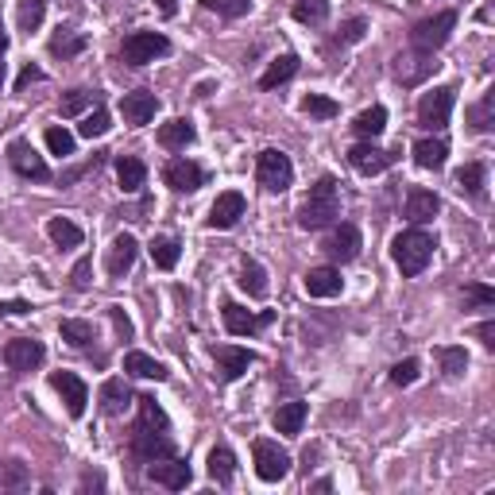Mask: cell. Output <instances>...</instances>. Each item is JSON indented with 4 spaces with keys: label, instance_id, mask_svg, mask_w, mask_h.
Segmentation results:
<instances>
[{
    "label": "cell",
    "instance_id": "obj_22",
    "mask_svg": "<svg viewBox=\"0 0 495 495\" xmlns=\"http://www.w3.org/2000/svg\"><path fill=\"white\" fill-rule=\"evenodd\" d=\"M325 252H329L337 264L356 260V256H360V229H356V224H341V229H333V236L325 240Z\"/></svg>",
    "mask_w": 495,
    "mask_h": 495
},
{
    "label": "cell",
    "instance_id": "obj_27",
    "mask_svg": "<svg viewBox=\"0 0 495 495\" xmlns=\"http://www.w3.org/2000/svg\"><path fill=\"white\" fill-rule=\"evenodd\" d=\"M124 371L136 376V379H155V384H163V379L171 376V371H166L159 360L148 356V353H128V356H124Z\"/></svg>",
    "mask_w": 495,
    "mask_h": 495
},
{
    "label": "cell",
    "instance_id": "obj_60",
    "mask_svg": "<svg viewBox=\"0 0 495 495\" xmlns=\"http://www.w3.org/2000/svg\"><path fill=\"white\" fill-rule=\"evenodd\" d=\"M0 85H4V62H0Z\"/></svg>",
    "mask_w": 495,
    "mask_h": 495
},
{
    "label": "cell",
    "instance_id": "obj_19",
    "mask_svg": "<svg viewBox=\"0 0 495 495\" xmlns=\"http://www.w3.org/2000/svg\"><path fill=\"white\" fill-rule=\"evenodd\" d=\"M240 217H244V194L224 190V194H217V201H213L206 224H209V229H232Z\"/></svg>",
    "mask_w": 495,
    "mask_h": 495
},
{
    "label": "cell",
    "instance_id": "obj_9",
    "mask_svg": "<svg viewBox=\"0 0 495 495\" xmlns=\"http://www.w3.org/2000/svg\"><path fill=\"white\" fill-rule=\"evenodd\" d=\"M8 163H12V171L20 178H31V183H47V178H51V166L43 163V155L31 148L28 140H12V143H8Z\"/></svg>",
    "mask_w": 495,
    "mask_h": 495
},
{
    "label": "cell",
    "instance_id": "obj_12",
    "mask_svg": "<svg viewBox=\"0 0 495 495\" xmlns=\"http://www.w3.org/2000/svg\"><path fill=\"white\" fill-rule=\"evenodd\" d=\"M395 163V155L391 151H384V148H376L371 140H364V143H356V148H348V166H353L356 174H384L387 166Z\"/></svg>",
    "mask_w": 495,
    "mask_h": 495
},
{
    "label": "cell",
    "instance_id": "obj_15",
    "mask_svg": "<svg viewBox=\"0 0 495 495\" xmlns=\"http://www.w3.org/2000/svg\"><path fill=\"white\" fill-rule=\"evenodd\" d=\"M221 318H224V329H229L232 337H252L256 329H264V325L272 321V310L252 313V310L236 306V302H224V306H221Z\"/></svg>",
    "mask_w": 495,
    "mask_h": 495
},
{
    "label": "cell",
    "instance_id": "obj_8",
    "mask_svg": "<svg viewBox=\"0 0 495 495\" xmlns=\"http://www.w3.org/2000/svg\"><path fill=\"white\" fill-rule=\"evenodd\" d=\"M252 457H256V476H260L264 483H279V480H287V472H290V457H287V449H279L275 442L260 437V442L252 445Z\"/></svg>",
    "mask_w": 495,
    "mask_h": 495
},
{
    "label": "cell",
    "instance_id": "obj_42",
    "mask_svg": "<svg viewBox=\"0 0 495 495\" xmlns=\"http://www.w3.org/2000/svg\"><path fill=\"white\" fill-rule=\"evenodd\" d=\"M298 109L306 112V117H313V120H333L337 112H341V109H337V101H333V97H321V93H306V97H302V105H298Z\"/></svg>",
    "mask_w": 495,
    "mask_h": 495
},
{
    "label": "cell",
    "instance_id": "obj_24",
    "mask_svg": "<svg viewBox=\"0 0 495 495\" xmlns=\"http://www.w3.org/2000/svg\"><path fill=\"white\" fill-rule=\"evenodd\" d=\"M449 159V143L442 136H426L414 143V163L422 166V171H442Z\"/></svg>",
    "mask_w": 495,
    "mask_h": 495
},
{
    "label": "cell",
    "instance_id": "obj_44",
    "mask_svg": "<svg viewBox=\"0 0 495 495\" xmlns=\"http://www.w3.org/2000/svg\"><path fill=\"white\" fill-rule=\"evenodd\" d=\"M491 112H495V89H488L480 105H472V109H468V124H472L476 132H488L491 124H495V120H491Z\"/></svg>",
    "mask_w": 495,
    "mask_h": 495
},
{
    "label": "cell",
    "instance_id": "obj_54",
    "mask_svg": "<svg viewBox=\"0 0 495 495\" xmlns=\"http://www.w3.org/2000/svg\"><path fill=\"white\" fill-rule=\"evenodd\" d=\"M43 77H47V74H43L39 66H24V70H20V77H16V89L24 93V89H28L31 82H43Z\"/></svg>",
    "mask_w": 495,
    "mask_h": 495
},
{
    "label": "cell",
    "instance_id": "obj_58",
    "mask_svg": "<svg viewBox=\"0 0 495 495\" xmlns=\"http://www.w3.org/2000/svg\"><path fill=\"white\" fill-rule=\"evenodd\" d=\"M89 483H93V488H101L105 480H101V476H82V488H89Z\"/></svg>",
    "mask_w": 495,
    "mask_h": 495
},
{
    "label": "cell",
    "instance_id": "obj_38",
    "mask_svg": "<svg viewBox=\"0 0 495 495\" xmlns=\"http://www.w3.org/2000/svg\"><path fill=\"white\" fill-rule=\"evenodd\" d=\"M453 183H457V190L465 198H480L483 194V163H465L453 174Z\"/></svg>",
    "mask_w": 495,
    "mask_h": 495
},
{
    "label": "cell",
    "instance_id": "obj_49",
    "mask_svg": "<svg viewBox=\"0 0 495 495\" xmlns=\"http://www.w3.org/2000/svg\"><path fill=\"white\" fill-rule=\"evenodd\" d=\"M47 148H51V155H59V159H70V155H74V136L66 128H47Z\"/></svg>",
    "mask_w": 495,
    "mask_h": 495
},
{
    "label": "cell",
    "instance_id": "obj_1",
    "mask_svg": "<svg viewBox=\"0 0 495 495\" xmlns=\"http://www.w3.org/2000/svg\"><path fill=\"white\" fill-rule=\"evenodd\" d=\"M140 422L132 426V453L143 460H163L174 457V437H171V418L151 395H140Z\"/></svg>",
    "mask_w": 495,
    "mask_h": 495
},
{
    "label": "cell",
    "instance_id": "obj_5",
    "mask_svg": "<svg viewBox=\"0 0 495 495\" xmlns=\"http://www.w3.org/2000/svg\"><path fill=\"white\" fill-rule=\"evenodd\" d=\"M256 183H260L267 194H283V190H290V183H295V166H290L283 151L267 148L256 155Z\"/></svg>",
    "mask_w": 495,
    "mask_h": 495
},
{
    "label": "cell",
    "instance_id": "obj_23",
    "mask_svg": "<svg viewBox=\"0 0 495 495\" xmlns=\"http://www.w3.org/2000/svg\"><path fill=\"white\" fill-rule=\"evenodd\" d=\"M345 290V279L337 267H313L306 275V295L310 298H337Z\"/></svg>",
    "mask_w": 495,
    "mask_h": 495
},
{
    "label": "cell",
    "instance_id": "obj_13",
    "mask_svg": "<svg viewBox=\"0 0 495 495\" xmlns=\"http://www.w3.org/2000/svg\"><path fill=\"white\" fill-rule=\"evenodd\" d=\"M163 183L174 190V194H194V190L206 186V171L190 159H171L163 166Z\"/></svg>",
    "mask_w": 495,
    "mask_h": 495
},
{
    "label": "cell",
    "instance_id": "obj_41",
    "mask_svg": "<svg viewBox=\"0 0 495 495\" xmlns=\"http://www.w3.org/2000/svg\"><path fill=\"white\" fill-rule=\"evenodd\" d=\"M290 16L298 20V24H325V16H329V0H295V8H290Z\"/></svg>",
    "mask_w": 495,
    "mask_h": 495
},
{
    "label": "cell",
    "instance_id": "obj_51",
    "mask_svg": "<svg viewBox=\"0 0 495 495\" xmlns=\"http://www.w3.org/2000/svg\"><path fill=\"white\" fill-rule=\"evenodd\" d=\"M414 379H418V360H399V364L391 368V384L395 387H410Z\"/></svg>",
    "mask_w": 495,
    "mask_h": 495
},
{
    "label": "cell",
    "instance_id": "obj_55",
    "mask_svg": "<svg viewBox=\"0 0 495 495\" xmlns=\"http://www.w3.org/2000/svg\"><path fill=\"white\" fill-rule=\"evenodd\" d=\"M36 306H31V302H0V318H16V313H31Z\"/></svg>",
    "mask_w": 495,
    "mask_h": 495
},
{
    "label": "cell",
    "instance_id": "obj_4",
    "mask_svg": "<svg viewBox=\"0 0 495 495\" xmlns=\"http://www.w3.org/2000/svg\"><path fill=\"white\" fill-rule=\"evenodd\" d=\"M163 54H171V39L159 36V31H132V36L120 43L124 66H148L155 59H163Z\"/></svg>",
    "mask_w": 495,
    "mask_h": 495
},
{
    "label": "cell",
    "instance_id": "obj_21",
    "mask_svg": "<svg viewBox=\"0 0 495 495\" xmlns=\"http://www.w3.org/2000/svg\"><path fill=\"white\" fill-rule=\"evenodd\" d=\"M434 70H437L434 54H399V59H395V77H399L402 85H418Z\"/></svg>",
    "mask_w": 495,
    "mask_h": 495
},
{
    "label": "cell",
    "instance_id": "obj_16",
    "mask_svg": "<svg viewBox=\"0 0 495 495\" xmlns=\"http://www.w3.org/2000/svg\"><path fill=\"white\" fill-rule=\"evenodd\" d=\"M159 112V97L148 93V89H136V93H124L120 97V117L132 124V128H143V124L155 120Z\"/></svg>",
    "mask_w": 495,
    "mask_h": 495
},
{
    "label": "cell",
    "instance_id": "obj_28",
    "mask_svg": "<svg viewBox=\"0 0 495 495\" xmlns=\"http://www.w3.org/2000/svg\"><path fill=\"white\" fill-rule=\"evenodd\" d=\"M47 51L54 54V59L70 62V59H77V54L85 51V36H82V31H70V28H59V31H54V36H51Z\"/></svg>",
    "mask_w": 495,
    "mask_h": 495
},
{
    "label": "cell",
    "instance_id": "obj_33",
    "mask_svg": "<svg viewBox=\"0 0 495 495\" xmlns=\"http://www.w3.org/2000/svg\"><path fill=\"white\" fill-rule=\"evenodd\" d=\"M148 252H151V260H155V267H159V272H174L178 256H183V244H178L174 236H155Z\"/></svg>",
    "mask_w": 495,
    "mask_h": 495
},
{
    "label": "cell",
    "instance_id": "obj_32",
    "mask_svg": "<svg viewBox=\"0 0 495 495\" xmlns=\"http://www.w3.org/2000/svg\"><path fill=\"white\" fill-rule=\"evenodd\" d=\"M384 128H387V109H384V105H371V109H364V112H360V117L353 120V132H356L360 140H376Z\"/></svg>",
    "mask_w": 495,
    "mask_h": 495
},
{
    "label": "cell",
    "instance_id": "obj_39",
    "mask_svg": "<svg viewBox=\"0 0 495 495\" xmlns=\"http://www.w3.org/2000/svg\"><path fill=\"white\" fill-rule=\"evenodd\" d=\"M47 236L59 248H77V244H82V229H77L74 221H66V217H51L47 221Z\"/></svg>",
    "mask_w": 495,
    "mask_h": 495
},
{
    "label": "cell",
    "instance_id": "obj_45",
    "mask_svg": "<svg viewBox=\"0 0 495 495\" xmlns=\"http://www.w3.org/2000/svg\"><path fill=\"white\" fill-rule=\"evenodd\" d=\"M28 483H31L28 465H20V460H4L0 465V488H28Z\"/></svg>",
    "mask_w": 495,
    "mask_h": 495
},
{
    "label": "cell",
    "instance_id": "obj_35",
    "mask_svg": "<svg viewBox=\"0 0 495 495\" xmlns=\"http://www.w3.org/2000/svg\"><path fill=\"white\" fill-rule=\"evenodd\" d=\"M43 20H47V0H20L16 4V24L24 36L43 28Z\"/></svg>",
    "mask_w": 495,
    "mask_h": 495
},
{
    "label": "cell",
    "instance_id": "obj_17",
    "mask_svg": "<svg viewBox=\"0 0 495 495\" xmlns=\"http://www.w3.org/2000/svg\"><path fill=\"white\" fill-rule=\"evenodd\" d=\"M148 476L155 483H163V488H171V491H183L190 480H194V472H190L186 460H174V457H163V460H151V468H148Z\"/></svg>",
    "mask_w": 495,
    "mask_h": 495
},
{
    "label": "cell",
    "instance_id": "obj_56",
    "mask_svg": "<svg viewBox=\"0 0 495 495\" xmlns=\"http://www.w3.org/2000/svg\"><path fill=\"white\" fill-rule=\"evenodd\" d=\"M476 337H480L483 348H495V321H480L476 325Z\"/></svg>",
    "mask_w": 495,
    "mask_h": 495
},
{
    "label": "cell",
    "instance_id": "obj_2",
    "mask_svg": "<svg viewBox=\"0 0 495 495\" xmlns=\"http://www.w3.org/2000/svg\"><path fill=\"white\" fill-rule=\"evenodd\" d=\"M341 217V190H337V178L333 174H321L318 183L310 186L306 201L298 206V224L306 232H318L325 224H333Z\"/></svg>",
    "mask_w": 495,
    "mask_h": 495
},
{
    "label": "cell",
    "instance_id": "obj_50",
    "mask_svg": "<svg viewBox=\"0 0 495 495\" xmlns=\"http://www.w3.org/2000/svg\"><path fill=\"white\" fill-rule=\"evenodd\" d=\"M368 36V24H364V20H348V24H341V31H337V47H348V43H360V39H364Z\"/></svg>",
    "mask_w": 495,
    "mask_h": 495
},
{
    "label": "cell",
    "instance_id": "obj_48",
    "mask_svg": "<svg viewBox=\"0 0 495 495\" xmlns=\"http://www.w3.org/2000/svg\"><path fill=\"white\" fill-rule=\"evenodd\" d=\"M488 310V306H495V290L491 287H483V283H468L465 287V310Z\"/></svg>",
    "mask_w": 495,
    "mask_h": 495
},
{
    "label": "cell",
    "instance_id": "obj_3",
    "mask_svg": "<svg viewBox=\"0 0 495 495\" xmlns=\"http://www.w3.org/2000/svg\"><path fill=\"white\" fill-rule=\"evenodd\" d=\"M434 248H437L434 236L414 224V229L399 232L395 240H391V260H395V267L402 272V279H414V275H422L426 267H430Z\"/></svg>",
    "mask_w": 495,
    "mask_h": 495
},
{
    "label": "cell",
    "instance_id": "obj_57",
    "mask_svg": "<svg viewBox=\"0 0 495 495\" xmlns=\"http://www.w3.org/2000/svg\"><path fill=\"white\" fill-rule=\"evenodd\" d=\"M155 4H159V12L171 20V16H178V0H155Z\"/></svg>",
    "mask_w": 495,
    "mask_h": 495
},
{
    "label": "cell",
    "instance_id": "obj_36",
    "mask_svg": "<svg viewBox=\"0 0 495 495\" xmlns=\"http://www.w3.org/2000/svg\"><path fill=\"white\" fill-rule=\"evenodd\" d=\"M236 283H240L252 298H267V272L256 260H248V256L240 260V279H236Z\"/></svg>",
    "mask_w": 495,
    "mask_h": 495
},
{
    "label": "cell",
    "instance_id": "obj_14",
    "mask_svg": "<svg viewBox=\"0 0 495 495\" xmlns=\"http://www.w3.org/2000/svg\"><path fill=\"white\" fill-rule=\"evenodd\" d=\"M51 387L62 395L66 410H70V418H82L85 402H89V391L82 384V376H74V371H51Z\"/></svg>",
    "mask_w": 495,
    "mask_h": 495
},
{
    "label": "cell",
    "instance_id": "obj_29",
    "mask_svg": "<svg viewBox=\"0 0 495 495\" xmlns=\"http://www.w3.org/2000/svg\"><path fill=\"white\" fill-rule=\"evenodd\" d=\"M143 178H148L143 159H136V155H120L117 159V183H120L124 194H136V190L143 186Z\"/></svg>",
    "mask_w": 495,
    "mask_h": 495
},
{
    "label": "cell",
    "instance_id": "obj_10",
    "mask_svg": "<svg viewBox=\"0 0 495 495\" xmlns=\"http://www.w3.org/2000/svg\"><path fill=\"white\" fill-rule=\"evenodd\" d=\"M43 360H47V348L36 337H16V341L4 345V364L12 371H36Z\"/></svg>",
    "mask_w": 495,
    "mask_h": 495
},
{
    "label": "cell",
    "instance_id": "obj_7",
    "mask_svg": "<svg viewBox=\"0 0 495 495\" xmlns=\"http://www.w3.org/2000/svg\"><path fill=\"white\" fill-rule=\"evenodd\" d=\"M453 28H457V12H437L430 20H418L410 31V43L418 47L422 54H434V51H442L449 36H453Z\"/></svg>",
    "mask_w": 495,
    "mask_h": 495
},
{
    "label": "cell",
    "instance_id": "obj_59",
    "mask_svg": "<svg viewBox=\"0 0 495 495\" xmlns=\"http://www.w3.org/2000/svg\"><path fill=\"white\" fill-rule=\"evenodd\" d=\"M4 51H8V36H4V24H0V59H4Z\"/></svg>",
    "mask_w": 495,
    "mask_h": 495
},
{
    "label": "cell",
    "instance_id": "obj_26",
    "mask_svg": "<svg viewBox=\"0 0 495 495\" xmlns=\"http://www.w3.org/2000/svg\"><path fill=\"white\" fill-rule=\"evenodd\" d=\"M194 136H198V128H194V120H186V117H174V120H166L159 128V143H163V148H171V151L190 148Z\"/></svg>",
    "mask_w": 495,
    "mask_h": 495
},
{
    "label": "cell",
    "instance_id": "obj_47",
    "mask_svg": "<svg viewBox=\"0 0 495 495\" xmlns=\"http://www.w3.org/2000/svg\"><path fill=\"white\" fill-rule=\"evenodd\" d=\"M89 105H93V93H89V89H70V93L59 101V112L62 117H77V112H85Z\"/></svg>",
    "mask_w": 495,
    "mask_h": 495
},
{
    "label": "cell",
    "instance_id": "obj_25",
    "mask_svg": "<svg viewBox=\"0 0 495 495\" xmlns=\"http://www.w3.org/2000/svg\"><path fill=\"white\" fill-rule=\"evenodd\" d=\"M132 407V391L124 379H105L101 384V410L109 414V418H117V414H124Z\"/></svg>",
    "mask_w": 495,
    "mask_h": 495
},
{
    "label": "cell",
    "instance_id": "obj_40",
    "mask_svg": "<svg viewBox=\"0 0 495 495\" xmlns=\"http://www.w3.org/2000/svg\"><path fill=\"white\" fill-rule=\"evenodd\" d=\"M59 333H62V341L74 345V348H89V345H93V325L82 321V318H66L59 325Z\"/></svg>",
    "mask_w": 495,
    "mask_h": 495
},
{
    "label": "cell",
    "instance_id": "obj_18",
    "mask_svg": "<svg viewBox=\"0 0 495 495\" xmlns=\"http://www.w3.org/2000/svg\"><path fill=\"white\" fill-rule=\"evenodd\" d=\"M136 256H140L136 236H132V232H120L117 240H112V248H109V260H105L109 275H112V279H124V275L132 272V264H136Z\"/></svg>",
    "mask_w": 495,
    "mask_h": 495
},
{
    "label": "cell",
    "instance_id": "obj_31",
    "mask_svg": "<svg viewBox=\"0 0 495 495\" xmlns=\"http://www.w3.org/2000/svg\"><path fill=\"white\" fill-rule=\"evenodd\" d=\"M272 422H275V430L287 434V437L302 434V426H306V402H283V407L275 410Z\"/></svg>",
    "mask_w": 495,
    "mask_h": 495
},
{
    "label": "cell",
    "instance_id": "obj_6",
    "mask_svg": "<svg viewBox=\"0 0 495 495\" xmlns=\"http://www.w3.org/2000/svg\"><path fill=\"white\" fill-rule=\"evenodd\" d=\"M453 105H457V89L453 85H437L430 93H422L418 101V124L426 132H442L449 117H453Z\"/></svg>",
    "mask_w": 495,
    "mask_h": 495
},
{
    "label": "cell",
    "instance_id": "obj_11",
    "mask_svg": "<svg viewBox=\"0 0 495 495\" xmlns=\"http://www.w3.org/2000/svg\"><path fill=\"white\" fill-rule=\"evenodd\" d=\"M213 364H217V379H221V384H232V379H240L244 371L256 364V353L236 348V345H217V348H213Z\"/></svg>",
    "mask_w": 495,
    "mask_h": 495
},
{
    "label": "cell",
    "instance_id": "obj_30",
    "mask_svg": "<svg viewBox=\"0 0 495 495\" xmlns=\"http://www.w3.org/2000/svg\"><path fill=\"white\" fill-rule=\"evenodd\" d=\"M206 465H209V476L217 480L221 488H229L232 476H236V457H232V449H229V445H213Z\"/></svg>",
    "mask_w": 495,
    "mask_h": 495
},
{
    "label": "cell",
    "instance_id": "obj_37",
    "mask_svg": "<svg viewBox=\"0 0 495 495\" xmlns=\"http://www.w3.org/2000/svg\"><path fill=\"white\" fill-rule=\"evenodd\" d=\"M434 356H437V364H442V371L449 379H457V376H465V368H468V353L460 345H442V348H434Z\"/></svg>",
    "mask_w": 495,
    "mask_h": 495
},
{
    "label": "cell",
    "instance_id": "obj_53",
    "mask_svg": "<svg viewBox=\"0 0 495 495\" xmlns=\"http://www.w3.org/2000/svg\"><path fill=\"white\" fill-rule=\"evenodd\" d=\"M109 318H112V325H117V333L124 337V341H132V333H136V329H132V321H128V313H124L120 306H109Z\"/></svg>",
    "mask_w": 495,
    "mask_h": 495
},
{
    "label": "cell",
    "instance_id": "obj_52",
    "mask_svg": "<svg viewBox=\"0 0 495 495\" xmlns=\"http://www.w3.org/2000/svg\"><path fill=\"white\" fill-rule=\"evenodd\" d=\"M89 275H93V260H89V256H82V260L74 264V272H70V287L74 290H85L89 287Z\"/></svg>",
    "mask_w": 495,
    "mask_h": 495
},
{
    "label": "cell",
    "instance_id": "obj_43",
    "mask_svg": "<svg viewBox=\"0 0 495 495\" xmlns=\"http://www.w3.org/2000/svg\"><path fill=\"white\" fill-rule=\"evenodd\" d=\"M77 132H82L85 140L105 136V132H109V112H105V105H93V112H85L82 124H77Z\"/></svg>",
    "mask_w": 495,
    "mask_h": 495
},
{
    "label": "cell",
    "instance_id": "obj_34",
    "mask_svg": "<svg viewBox=\"0 0 495 495\" xmlns=\"http://www.w3.org/2000/svg\"><path fill=\"white\" fill-rule=\"evenodd\" d=\"M298 74V59L295 54H279V59L267 66L264 77H260V89H279L283 82H290V77Z\"/></svg>",
    "mask_w": 495,
    "mask_h": 495
},
{
    "label": "cell",
    "instance_id": "obj_20",
    "mask_svg": "<svg viewBox=\"0 0 495 495\" xmlns=\"http://www.w3.org/2000/svg\"><path fill=\"white\" fill-rule=\"evenodd\" d=\"M407 221L410 224H426V221H434L437 213H442V198L434 194V190H422V186H414L410 194H407Z\"/></svg>",
    "mask_w": 495,
    "mask_h": 495
},
{
    "label": "cell",
    "instance_id": "obj_46",
    "mask_svg": "<svg viewBox=\"0 0 495 495\" xmlns=\"http://www.w3.org/2000/svg\"><path fill=\"white\" fill-rule=\"evenodd\" d=\"M201 8H209V12H217L224 20H240V16H248L252 0H201Z\"/></svg>",
    "mask_w": 495,
    "mask_h": 495
}]
</instances>
